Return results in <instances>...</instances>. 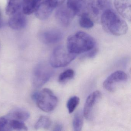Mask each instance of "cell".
<instances>
[{"label": "cell", "instance_id": "603a6c76", "mask_svg": "<svg viewBox=\"0 0 131 131\" xmlns=\"http://www.w3.org/2000/svg\"><path fill=\"white\" fill-rule=\"evenodd\" d=\"M80 101L79 98L77 96H73L69 99L67 103V108L69 113H71L74 112L79 104Z\"/></svg>", "mask_w": 131, "mask_h": 131}, {"label": "cell", "instance_id": "ba28073f", "mask_svg": "<svg viewBox=\"0 0 131 131\" xmlns=\"http://www.w3.org/2000/svg\"><path fill=\"white\" fill-rule=\"evenodd\" d=\"M91 0H67V5L75 15H89Z\"/></svg>", "mask_w": 131, "mask_h": 131}, {"label": "cell", "instance_id": "5b68a950", "mask_svg": "<svg viewBox=\"0 0 131 131\" xmlns=\"http://www.w3.org/2000/svg\"><path fill=\"white\" fill-rule=\"evenodd\" d=\"M53 67L46 62H40L34 68L33 83L34 87L39 88L46 84L53 75Z\"/></svg>", "mask_w": 131, "mask_h": 131}, {"label": "cell", "instance_id": "2e32d148", "mask_svg": "<svg viewBox=\"0 0 131 131\" xmlns=\"http://www.w3.org/2000/svg\"><path fill=\"white\" fill-rule=\"evenodd\" d=\"M41 0H23L22 11L25 15H29L36 12Z\"/></svg>", "mask_w": 131, "mask_h": 131}, {"label": "cell", "instance_id": "7c38bea8", "mask_svg": "<svg viewBox=\"0 0 131 131\" xmlns=\"http://www.w3.org/2000/svg\"><path fill=\"white\" fill-rule=\"evenodd\" d=\"M63 34L57 29L47 30L40 34V38L47 44H53L60 41L63 38Z\"/></svg>", "mask_w": 131, "mask_h": 131}, {"label": "cell", "instance_id": "52a82bcc", "mask_svg": "<svg viewBox=\"0 0 131 131\" xmlns=\"http://www.w3.org/2000/svg\"><path fill=\"white\" fill-rule=\"evenodd\" d=\"M101 97V92L96 91L92 93L87 97L83 111V115L86 119L91 120L93 118L94 110Z\"/></svg>", "mask_w": 131, "mask_h": 131}, {"label": "cell", "instance_id": "ffe728a7", "mask_svg": "<svg viewBox=\"0 0 131 131\" xmlns=\"http://www.w3.org/2000/svg\"><path fill=\"white\" fill-rule=\"evenodd\" d=\"M51 124L52 122L50 118L45 116H42L35 124V128L36 129H47L50 127Z\"/></svg>", "mask_w": 131, "mask_h": 131}, {"label": "cell", "instance_id": "8fae6325", "mask_svg": "<svg viewBox=\"0 0 131 131\" xmlns=\"http://www.w3.org/2000/svg\"><path fill=\"white\" fill-rule=\"evenodd\" d=\"M62 5L59 6L56 11L55 17L60 25L66 27L69 25L75 15L67 5Z\"/></svg>", "mask_w": 131, "mask_h": 131}, {"label": "cell", "instance_id": "d4e9b609", "mask_svg": "<svg viewBox=\"0 0 131 131\" xmlns=\"http://www.w3.org/2000/svg\"><path fill=\"white\" fill-rule=\"evenodd\" d=\"M97 52H98V50H97V48L95 47L92 49L85 53L84 57L90 58L94 57L97 54Z\"/></svg>", "mask_w": 131, "mask_h": 131}, {"label": "cell", "instance_id": "83f0119b", "mask_svg": "<svg viewBox=\"0 0 131 131\" xmlns=\"http://www.w3.org/2000/svg\"><path fill=\"white\" fill-rule=\"evenodd\" d=\"M1 19H0V26H1Z\"/></svg>", "mask_w": 131, "mask_h": 131}, {"label": "cell", "instance_id": "30bf717a", "mask_svg": "<svg viewBox=\"0 0 131 131\" xmlns=\"http://www.w3.org/2000/svg\"><path fill=\"white\" fill-rule=\"evenodd\" d=\"M57 7L53 0H41L35 12V15L39 19L44 20L49 18Z\"/></svg>", "mask_w": 131, "mask_h": 131}, {"label": "cell", "instance_id": "5bb4252c", "mask_svg": "<svg viewBox=\"0 0 131 131\" xmlns=\"http://www.w3.org/2000/svg\"><path fill=\"white\" fill-rule=\"evenodd\" d=\"M27 22L25 14L19 12L10 16L8 24L12 29L15 30H20L25 27Z\"/></svg>", "mask_w": 131, "mask_h": 131}, {"label": "cell", "instance_id": "3957f363", "mask_svg": "<svg viewBox=\"0 0 131 131\" xmlns=\"http://www.w3.org/2000/svg\"><path fill=\"white\" fill-rule=\"evenodd\" d=\"M32 99L41 110L50 112L54 110L58 103V99L50 90L44 89L34 93Z\"/></svg>", "mask_w": 131, "mask_h": 131}, {"label": "cell", "instance_id": "6da1fadb", "mask_svg": "<svg viewBox=\"0 0 131 131\" xmlns=\"http://www.w3.org/2000/svg\"><path fill=\"white\" fill-rule=\"evenodd\" d=\"M100 20L103 29L109 34L120 36L127 32L128 29L127 24L111 8L106 10L102 14Z\"/></svg>", "mask_w": 131, "mask_h": 131}, {"label": "cell", "instance_id": "e0dca14e", "mask_svg": "<svg viewBox=\"0 0 131 131\" xmlns=\"http://www.w3.org/2000/svg\"><path fill=\"white\" fill-rule=\"evenodd\" d=\"M23 0H8L6 11L8 16H11L22 10Z\"/></svg>", "mask_w": 131, "mask_h": 131}, {"label": "cell", "instance_id": "4fadbf2b", "mask_svg": "<svg viewBox=\"0 0 131 131\" xmlns=\"http://www.w3.org/2000/svg\"><path fill=\"white\" fill-rule=\"evenodd\" d=\"M114 5L119 14L128 21L131 19V0H114Z\"/></svg>", "mask_w": 131, "mask_h": 131}, {"label": "cell", "instance_id": "9a60e30c", "mask_svg": "<svg viewBox=\"0 0 131 131\" xmlns=\"http://www.w3.org/2000/svg\"><path fill=\"white\" fill-rule=\"evenodd\" d=\"M30 116L29 113L25 110L16 108L11 110L6 117L9 119L24 122L29 118Z\"/></svg>", "mask_w": 131, "mask_h": 131}, {"label": "cell", "instance_id": "ac0fdd59", "mask_svg": "<svg viewBox=\"0 0 131 131\" xmlns=\"http://www.w3.org/2000/svg\"><path fill=\"white\" fill-rule=\"evenodd\" d=\"M8 119V131L14 130L27 131L28 129L24 122L9 118Z\"/></svg>", "mask_w": 131, "mask_h": 131}, {"label": "cell", "instance_id": "44dd1931", "mask_svg": "<svg viewBox=\"0 0 131 131\" xmlns=\"http://www.w3.org/2000/svg\"><path fill=\"white\" fill-rule=\"evenodd\" d=\"M80 17L79 24L81 27L85 29H89L92 28L93 26V20L92 19L89 15L85 14Z\"/></svg>", "mask_w": 131, "mask_h": 131}, {"label": "cell", "instance_id": "9c48e42d", "mask_svg": "<svg viewBox=\"0 0 131 131\" xmlns=\"http://www.w3.org/2000/svg\"><path fill=\"white\" fill-rule=\"evenodd\" d=\"M127 79V75L125 73L120 70L116 71L110 75L104 81L103 87L109 92H113L115 89L116 85L125 82Z\"/></svg>", "mask_w": 131, "mask_h": 131}, {"label": "cell", "instance_id": "4316f807", "mask_svg": "<svg viewBox=\"0 0 131 131\" xmlns=\"http://www.w3.org/2000/svg\"><path fill=\"white\" fill-rule=\"evenodd\" d=\"M56 4L57 7L63 4L66 0H53Z\"/></svg>", "mask_w": 131, "mask_h": 131}, {"label": "cell", "instance_id": "cb8c5ba5", "mask_svg": "<svg viewBox=\"0 0 131 131\" xmlns=\"http://www.w3.org/2000/svg\"><path fill=\"white\" fill-rule=\"evenodd\" d=\"M8 119L6 116L0 118V131H8Z\"/></svg>", "mask_w": 131, "mask_h": 131}, {"label": "cell", "instance_id": "484cf974", "mask_svg": "<svg viewBox=\"0 0 131 131\" xmlns=\"http://www.w3.org/2000/svg\"><path fill=\"white\" fill-rule=\"evenodd\" d=\"M62 126L60 124H57L56 125L54 128L55 131H61L62 129Z\"/></svg>", "mask_w": 131, "mask_h": 131}, {"label": "cell", "instance_id": "8992f818", "mask_svg": "<svg viewBox=\"0 0 131 131\" xmlns=\"http://www.w3.org/2000/svg\"><path fill=\"white\" fill-rule=\"evenodd\" d=\"M111 6V0H91L90 16L93 20L99 21L102 14Z\"/></svg>", "mask_w": 131, "mask_h": 131}, {"label": "cell", "instance_id": "7a4b0ae2", "mask_svg": "<svg viewBox=\"0 0 131 131\" xmlns=\"http://www.w3.org/2000/svg\"><path fill=\"white\" fill-rule=\"evenodd\" d=\"M95 47L93 37L83 32H77L67 39V48L70 52L75 55L85 53Z\"/></svg>", "mask_w": 131, "mask_h": 131}, {"label": "cell", "instance_id": "277c9868", "mask_svg": "<svg viewBox=\"0 0 131 131\" xmlns=\"http://www.w3.org/2000/svg\"><path fill=\"white\" fill-rule=\"evenodd\" d=\"M76 57V55L70 52L67 48L60 46L53 51L50 59V64L53 68L64 67L69 65Z\"/></svg>", "mask_w": 131, "mask_h": 131}, {"label": "cell", "instance_id": "7402d4cb", "mask_svg": "<svg viewBox=\"0 0 131 131\" xmlns=\"http://www.w3.org/2000/svg\"><path fill=\"white\" fill-rule=\"evenodd\" d=\"M74 76V70L71 69L67 70L60 75L59 77V82L61 83H64L72 79Z\"/></svg>", "mask_w": 131, "mask_h": 131}, {"label": "cell", "instance_id": "d6986e66", "mask_svg": "<svg viewBox=\"0 0 131 131\" xmlns=\"http://www.w3.org/2000/svg\"><path fill=\"white\" fill-rule=\"evenodd\" d=\"M83 113L81 111L77 112L74 115L73 120V125L75 131L82 130L83 123Z\"/></svg>", "mask_w": 131, "mask_h": 131}]
</instances>
